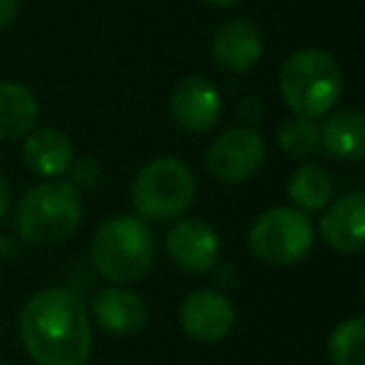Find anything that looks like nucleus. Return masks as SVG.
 I'll list each match as a JSON object with an SVG mask.
<instances>
[{"label": "nucleus", "instance_id": "2eb2a0df", "mask_svg": "<svg viewBox=\"0 0 365 365\" xmlns=\"http://www.w3.org/2000/svg\"><path fill=\"white\" fill-rule=\"evenodd\" d=\"M318 140L330 155L340 160H363L365 118L360 110H340L318 128Z\"/></svg>", "mask_w": 365, "mask_h": 365}, {"label": "nucleus", "instance_id": "39448f33", "mask_svg": "<svg viewBox=\"0 0 365 365\" xmlns=\"http://www.w3.org/2000/svg\"><path fill=\"white\" fill-rule=\"evenodd\" d=\"M130 195L138 218L165 223V220L182 215L193 203V170L178 158H155L138 170Z\"/></svg>", "mask_w": 365, "mask_h": 365}, {"label": "nucleus", "instance_id": "423d86ee", "mask_svg": "<svg viewBox=\"0 0 365 365\" xmlns=\"http://www.w3.org/2000/svg\"><path fill=\"white\" fill-rule=\"evenodd\" d=\"M250 250L258 260L268 265H295L313 250L315 230L305 210L270 208L253 223L248 235Z\"/></svg>", "mask_w": 365, "mask_h": 365}, {"label": "nucleus", "instance_id": "f8f14e48", "mask_svg": "<svg viewBox=\"0 0 365 365\" xmlns=\"http://www.w3.org/2000/svg\"><path fill=\"white\" fill-rule=\"evenodd\" d=\"M320 233L340 253H363L365 248V195L360 190L340 195L320 218Z\"/></svg>", "mask_w": 365, "mask_h": 365}, {"label": "nucleus", "instance_id": "393cba45", "mask_svg": "<svg viewBox=\"0 0 365 365\" xmlns=\"http://www.w3.org/2000/svg\"><path fill=\"white\" fill-rule=\"evenodd\" d=\"M0 365H6V363H0Z\"/></svg>", "mask_w": 365, "mask_h": 365}, {"label": "nucleus", "instance_id": "5701e85b", "mask_svg": "<svg viewBox=\"0 0 365 365\" xmlns=\"http://www.w3.org/2000/svg\"><path fill=\"white\" fill-rule=\"evenodd\" d=\"M8 203H11V188H8L6 178L0 175V220H3V215H6Z\"/></svg>", "mask_w": 365, "mask_h": 365}, {"label": "nucleus", "instance_id": "4468645a", "mask_svg": "<svg viewBox=\"0 0 365 365\" xmlns=\"http://www.w3.org/2000/svg\"><path fill=\"white\" fill-rule=\"evenodd\" d=\"M73 145L66 133L56 128H41L33 130L23 143V160L33 173L43 178H61L68 173L73 163Z\"/></svg>", "mask_w": 365, "mask_h": 365}, {"label": "nucleus", "instance_id": "9b49d317", "mask_svg": "<svg viewBox=\"0 0 365 365\" xmlns=\"http://www.w3.org/2000/svg\"><path fill=\"white\" fill-rule=\"evenodd\" d=\"M96 323L118 338L138 335L148 325V308L138 293L128 288H103L91 300Z\"/></svg>", "mask_w": 365, "mask_h": 365}, {"label": "nucleus", "instance_id": "f03ea898", "mask_svg": "<svg viewBox=\"0 0 365 365\" xmlns=\"http://www.w3.org/2000/svg\"><path fill=\"white\" fill-rule=\"evenodd\" d=\"M91 258L96 270L110 283H135L155 260V238L138 215H115L93 235Z\"/></svg>", "mask_w": 365, "mask_h": 365}, {"label": "nucleus", "instance_id": "6ab92c4d", "mask_svg": "<svg viewBox=\"0 0 365 365\" xmlns=\"http://www.w3.org/2000/svg\"><path fill=\"white\" fill-rule=\"evenodd\" d=\"M278 145L285 155L295 158V160H303V158L313 155V153L320 148L318 125L313 123V118L295 115V118H288V120L280 123Z\"/></svg>", "mask_w": 365, "mask_h": 365}, {"label": "nucleus", "instance_id": "f257e3e1", "mask_svg": "<svg viewBox=\"0 0 365 365\" xmlns=\"http://www.w3.org/2000/svg\"><path fill=\"white\" fill-rule=\"evenodd\" d=\"M18 330L36 365H86L91 358L86 303L68 288H48L33 295L23 305Z\"/></svg>", "mask_w": 365, "mask_h": 365}, {"label": "nucleus", "instance_id": "4be33fe9", "mask_svg": "<svg viewBox=\"0 0 365 365\" xmlns=\"http://www.w3.org/2000/svg\"><path fill=\"white\" fill-rule=\"evenodd\" d=\"M18 0H0V28H8L16 21Z\"/></svg>", "mask_w": 365, "mask_h": 365}, {"label": "nucleus", "instance_id": "ddd939ff", "mask_svg": "<svg viewBox=\"0 0 365 365\" xmlns=\"http://www.w3.org/2000/svg\"><path fill=\"white\" fill-rule=\"evenodd\" d=\"M263 56V38L250 21L235 18L218 28L213 38V58L228 73H248Z\"/></svg>", "mask_w": 365, "mask_h": 365}, {"label": "nucleus", "instance_id": "412c9836", "mask_svg": "<svg viewBox=\"0 0 365 365\" xmlns=\"http://www.w3.org/2000/svg\"><path fill=\"white\" fill-rule=\"evenodd\" d=\"M263 115H265V106H263V101H260V98L248 96V98H243V101H240L238 118L245 123V125H258Z\"/></svg>", "mask_w": 365, "mask_h": 365}, {"label": "nucleus", "instance_id": "20e7f679", "mask_svg": "<svg viewBox=\"0 0 365 365\" xmlns=\"http://www.w3.org/2000/svg\"><path fill=\"white\" fill-rule=\"evenodd\" d=\"M81 218V190L58 178L31 188L16 208L18 235L31 245L61 243L68 235L76 233Z\"/></svg>", "mask_w": 365, "mask_h": 365}, {"label": "nucleus", "instance_id": "0eeeda50", "mask_svg": "<svg viewBox=\"0 0 365 365\" xmlns=\"http://www.w3.org/2000/svg\"><path fill=\"white\" fill-rule=\"evenodd\" d=\"M208 170L223 182H245L265 163V140L253 128H228L205 153Z\"/></svg>", "mask_w": 365, "mask_h": 365}, {"label": "nucleus", "instance_id": "1a4fd4ad", "mask_svg": "<svg viewBox=\"0 0 365 365\" xmlns=\"http://www.w3.org/2000/svg\"><path fill=\"white\" fill-rule=\"evenodd\" d=\"M170 110L180 128L190 133H208L220 120L223 101L218 88L208 78L190 76L175 86L170 96Z\"/></svg>", "mask_w": 365, "mask_h": 365}, {"label": "nucleus", "instance_id": "7ed1b4c3", "mask_svg": "<svg viewBox=\"0 0 365 365\" xmlns=\"http://www.w3.org/2000/svg\"><path fill=\"white\" fill-rule=\"evenodd\" d=\"M278 86L280 96L295 115L320 118L333 110L343 96V73L330 53L305 48L283 63Z\"/></svg>", "mask_w": 365, "mask_h": 365}, {"label": "nucleus", "instance_id": "f3484780", "mask_svg": "<svg viewBox=\"0 0 365 365\" xmlns=\"http://www.w3.org/2000/svg\"><path fill=\"white\" fill-rule=\"evenodd\" d=\"M288 195L298 205V210H320L330 203L333 182H330V175L320 165L305 163L290 175Z\"/></svg>", "mask_w": 365, "mask_h": 365}, {"label": "nucleus", "instance_id": "a211bd4d", "mask_svg": "<svg viewBox=\"0 0 365 365\" xmlns=\"http://www.w3.org/2000/svg\"><path fill=\"white\" fill-rule=\"evenodd\" d=\"M328 355L335 365H365V320L348 318L330 333Z\"/></svg>", "mask_w": 365, "mask_h": 365}, {"label": "nucleus", "instance_id": "dca6fc26", "mask_svg": "<svg viewBox=\"0 0 365 365\" xmlns=\"http://www.w3.org/2000/svg\"><path fill=\"white\" fill-rule=\"evenodd\" d=\"M38 123V101L26 86L0 83V140L26 135Z\"/></svg>", "mask_w": 365, "mask_h": 365}, {"label": "nucleus", "instance_id": "aec40b11", "mask_svg": "<svg viewBox=\"0 0 365 365\" xmlns=\"http://www.w3.org/2000/svg\"><path fill=\"white\" fill-rule=\"evenodd\" d=\"M101 178V165H98L96 158H73L71 168H68V182H71L76 190H83V188H93Z\"/></svg>", "mask_w": 365, "mask_h": 365}, {"label": "nucleus", "instance_id": "b1692460", "mask_svg": "<svg viewBox=\"0 0 365 365\" xmlns=\"http://www.w3.org/2000/svg\"><path fill=\"white\" fill-rule=\"evenodd\" d=\"M203 3L210 8H230V6H235L238 0H203Z\"/></svg>", "mask_w": 365, "mask_h": 365}, {"label": "nucleus", "instance_id": "6e6552de", "mask_svg": "<svg viewBox=\"0 0 365 365\" xmlns=\"http://www.w3.org/2000/svg\"><path fill=\"white\" fill-rule=\"evenodd\" d=\"M165 248L173 265L182 273H208L218 265L220 238L215 228L205 220L182 218L168 230Z\"/></svg>", "mask_w": 365, "mask_h": 365}, {"label": "nucleus", "instance_id": "9d476101", "mask_svg": "<svg viewBox=\"0 0 365 365\" xmlns=\"http://www.w3.org/2000/svg\"><path fill=\"white\" fill-rule=\"evenodd\" d=\"M180 325L198 343H218L233 330L235 310L218 290H195L182 300Z\"/></svg>", "mask_w": 365, "mask_h": 365}]
</instances>
